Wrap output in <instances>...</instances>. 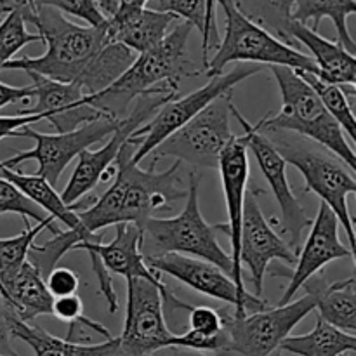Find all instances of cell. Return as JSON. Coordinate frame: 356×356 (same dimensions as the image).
Returning a JSON list of instances; mask_svg holds the SVG:
<instances>
[{"label": "cell", "mask_w": 356, "mask_h": 356, "mask_svg": "<svg viewBox=\"0 0 356 356\" xmlns=\"http://www.w3.org/2000/svg\"><path fill=\"white\" fill-rule=\"evenodd\" d=\"M191 28L184 21L177 23L155 47L138 54L110 87L86 96V103L110 120H122L138 97L153 92H177L181 80L193 75L186 54Z\"/></svg>", "instance_id": "6da1fadb"}, {"label": "cell", "mask_w": 356, "mask_h": 356, "mask_svg": "<svg viewBox=\"0 0 356 356\" xmlns=\"http://www.w3.org/2000/svg\"><path fill=\"white\" fill-rule=\"evenodd\" d=\"M16 7H19L24 21L37 28L47 49L37 58L23 56L10 59L2 70H21L56 82L76 83L94 56L108 44L106 21L101 26H80L51 7L37 9L31 3Z\"/></svg>", "instance_id": "7a4b0ae2"}, {"label": "cell", "mask_w": 356, "mask_h": 356, "mask_svg": "<svg viewBox=\"0 0 356 356\" xmlns=\"http://www.w3.org/2000/svg\"><path fill=\"white\" fill-rule=\"evenodd\" d=\"M282 94V108L275 117H263L256 125L259 132H294L343 160L356 172V153L341 125L325 110L315 90L287 66H270Z\"/></svg>", "instance_id": "3957f363"}, {"label": "cell", "mask_w": 356, "mask_h": 356, "mask_svg": "<svg viewBox=\"0 0 356 356\" xmlns=\"http://www.w3.org/2000/svg\"><path fill=\"white\" fill-rule=\"evenodd\" d=\"M186 205L183 212L174 218H152L141 226L143 257H159L165 254L195 256L202 261L214 264L219 270L232 277L233 263L229 254L219 245L216 228L209 225L200 212L198 202L197 172H190Z\"/></svg>", "instance_id": "277c9868"}, {"label": "cell", "mask_w": 356, "mask_h": 356, "mask_svg": "<svg viewBox=\"0 0 356 356\" xmlns=\"http://www.w3.org/2000/svg\"><path fill=\"white\" fill-rule=\"evenodd\" d=\"M266 132H273V138H266L280 153L284 162L294 165L302 174L306 191L318 195L322 204L336 214L355 254V222L348 207V197L356 193L355 172H351L346 163L334 153L309 139L287 138L277 131Z\"/></svg>", "instance_id": "5b68a950"}, {"label": "cell", "mask_w": 356, "mask_h": 356, "mask_svg": "<svg viewBox=\"0 0 356 356\" xmlns=\"http://www.w3.org/2000/svg\"><path fill=\"white\" fill-rule=\"evenodd\" d=\"M225 13V37L216 47V54L205 65V75H221L229 63L245 61L270 66H287L316 75V66L308 54L278 40L277 37L247 19L232 0H216Z\"/></svg>", "instance_id": "8992f818"}, {"label": "cell", "mask_w": 356, "mask_h": 356, "mask_svg": "<svg viewBox=\"0 0 356 356\" xmlns=\"http://www.w3.org/2000/svg\"><path fill=\"white\" fill-rule=\"evenodd\" d=\"M188 302L170 294L165 284L156 285L143 278L127 280V309L120 341L124 356H152L169 348L174 336L165 325L163 309H190Z\"/></svg>", "instance_id": "52a82bcc"}, {"label": "cell", "mask_w": 356, "mask_h": 356, "mask_svg": "<svg viewBox=\"0 0 356 356\" xmlns=\"http://www.w3.org/2000/svg\"><path fill=\"white\" fill-rule=\"evenodd\" d=\"M138 143L129 138L122 146L113 165L122 169L127 179L125 186L124 204L120 209V225L131 222L139 229L148 219L159 218L160 212L172 211V202L186 198L188 186H184L179 176V169L183 163L174 162L163 172H156V162L152 160L149 169H141L139 165L131 163Z\"/></svg>", "instance_id": "ba28073f"}, {"label": "cell", "mask_w": 356, "mask_h": 356, "mask_svg": "<svg viewBox=\"0 0 356 356\" xmlns=\"http://www.w3.org/2000/svg\"><path fill=\"white\" fill-rule=\"evenodd\" d=\"M259 72L261 65H238L232 72L211 76L209 83H205L200 89L193 90V92L186 94V96H176L170 101H167L153 115L152 122L143 124L131 136L138 143V148H136L134 155H132L131 163L139 165L160 143L165 141L176 131H179L191 118H195L200 111H204L209 104L214 103L216 99L222 97L225 94L233 92V87L236 83L250 79V76H254Z\"/></svg>", "instance_id": "9c48e42d"}, {"label": "cell", "mask_w": 356, "mask_h": 356, "mask_svg": "<svg viewBox=\"0 0 356 356\" xmlns=\"http://www.w3.org/2000/svg\"><path fill=\"white\" fill-rule=\"evenodd\" d=\"M232 94H225L216 99L179 131L160 143L149 153L153 160L159 162L162 156H172L177 162L191 165L193 170L218 169L222 149L235 138L229 127Z\"/></svg>", "instance_id": "30bf717a"}, {"label": "cell", "mask_w": 356, "mask_h": 356, "mask_svg": "<svg viewBox=\"0 0 356 356\" xmlns=\"http://www.w3.org/2000/svg\"><path fill=\"white\" fill-rule=\"evenodd\" d=\"M315 309V301L306 294L298 301L263 312L236 316L228 308H221L225 330L228 334V348L225 353L236 356H270L280 348L285 337Z\"/></svg>", "instance_id": "8fae6325"}, {"label": "cell", "mask_w": 356, "mask_h": 356, "mask_svg": "<svg viewBox=\"0 0 356 356\" xmlns=\"http://www.w3.org/2000/svg\"><path fill=\"white\" fill-rule=\"evenodd\" d=\"M177 92H153L138 97L134 108L129 110L120 120L117 131L108 138V143L99 149H86L79 155V163L73 170L68 184L63 190L61 198L66 205L75 204L82 197L89 195L99 183L111 179L115 176V160L120 153L122 146L138 131L152 115H155L167 101L176 97Z\"/></svg>", "instance_id": "7c38bea8"}, {"label": "cell", "mask_w": 356, "mask_h": 356, "mask_svg": "<svg viewBox=\"0 0 356 356\" xmlns=\"http://www.w3.org/2000/svg\"><path fill=\"white\" fill-rule=\"evenodd\" d=\"M118 125H120V120L101 118V120L89 122L82 127H76L75 131L58 132V134H44V132H37L30 127H23L21 136L33 139V148L26 149V152H17L16 155L3 160L2 163L7 169L14 170L19 163L35 160L38 163L37 176L47 181L51 186H56L61 174L65 172L73 159H76L86 149H90V146L96 143L110 138L117 131Z\"/></svg>", "instance_id": "4fadbf2b"}, {"label": "cell", "mask_w": 356, "mask_h": 356, "mask_svg": "<svg viewBox=\"0 0 356 356\" xmlns=\"http://www.w3.org/2000/svg\"><path fill=\"white\" fill-rule=\"evenodd\" d=\"M229 110H232L233 117L243 127L242 138L245 141L247 152H250L256 156L257 165H259L264 179L270 184L273 197L277 198V204L280 207V219L275 218L273 225L280 226L282 235H289V238H291L289 245H291V249L298 256L299 250H301V235L305 233L306 228L312 226L313 219L306 214L301 202L292 193V188L289 184L287 177V163L284 162L280 153L271 145L270 139L264 134H261L256 129V125L245 120L235 104L232 103Z\"/></svg>", "instance_id": "5bb4252c"}, {"label": "cell", "mask_w": 356, "mask_h": 356, "mask_svg": "<svg viewBox=\"0 0 356 356\" xmlns=\"http://www.w3.org/2000/svg\"><path fill=\"white\" fill-rule=\"evenodd\" d=\"M145 263L149 270L169 275L174 280L193 289L195 292L228 302L235 308L233 313L236 316H245L268 308L263 298L256 296L242 298L232 278L207 261L181 256V254H165L159 257H145Z\"/></svg>", "instance_id": "9a60e30c"}, {"label": "cell", "mask_w": 356, "mask_h": 356, "mask_svg": "<svg viewBox=\"0 0 356 356\" xmlns=\"http://www.w3.org/2000/svg\"><path fill=\"white\" fill-rule=\"evenodd\" d=\"M259 191H247L243 200L242 233H240V264L247 266L254 285V296L263 298L264 275L270 261L296 264L298 256L285 240L271 228L257 202Z\"/></svg>", "instance_id": "2e32d148"}, {"label": "cell", "mask_w": 356, "mask_h": 356, "mask_svg": "<svg viewBox=\"0 0 356 356\" xmlns=\"http://www.w3.org/2000/svg\"><path fill=\"white\" fill-rule=\"evenodd\" d=\"M219 176L222 181V191H225L226 211H228V222L216 225V232H222L229 236L232 243V282L235 284L236 291L242 298H250L243 284V268L240 264V233H242V216H243V200L247 193V181H249V155L243 138H233L222 149L219 156Z\"/></svg>", "instance_id": "e0dca14e"}, {"label": "cell", "mask_w": 356, "mask_h": 356, "mask_svg": "<svg viewBox=\"0 0 356 356\" xmlns=\"http://www.w3.org/2000/svg\"><path fill=\"white\" fill-rule=\"evenodd\" d=\"M31 79L35 106L24 108L17 115H40L58 132L75 131L89 122L106 118L86 103V94L79 83H65L28 73Z\"/></svg>", "instance_id": "ac0fdd59"}, {"label": "cell", "mask_w": 356, "mask_h": 356, "mask_svg": "<svg viewBox=\"0 0 356 356\" xmlns=\"http://www.w3.org/2000/svg\"><path fill=\"white\" fill-rule=\"evenodd\" d=\"M346 257L355 259V254L339 240V221L325 204H320L316 219L312 222V232L305 247L299 250L296 270L289 278L287 289L278 306L291 302L294 296L301 291L302 284L318 275L327 264L336 259H346Z\"/></svg>", "instance_id": "d6986e66"}, {"label": "cell", "mask_w": 356, "mask_h": 356, "mask_svg": "<svg viewBox=\"0 0 356 356\" xmlns=\"http://www.w3.org/2000/svg\"><path fill=\"white\" fill-rule=\"evenodd\" d=\"M139 243L141 229L131 222H122L115 226V238L110 243L80 242L73 247V250H83L89 257H99L108 273L124 277L125 280L143 278L152 284L162 285L160 273L146 266Z\"/></svg>", "instance_id": "ffe728a7"}, {"label": "cell", "mask_w": 356, "mask_h": 356, "mask_svg": "<svg viewBox=\"0 0 356 356\" xmlns=\"http://www.w3.org/2000/svg\"><path fill=\"white\" fill-rule=\"evenodd\" d=\"M292 42L296 45L302 44L312 56L316 66V75L337 86L355 87L356 86V59L343 45L320 37L318 31L292 21L289 30Z\"/></svg>", "instance_id": "44dd1931"}, {"label": "cell", "mask_w": 356, "mask_h": 356, "mask_svg": "<svg viewBox=\"0 0 356 356\" xmlns=\"http://www.w3.org/2000/svg\"><path fill=\"white\" fill-rule=\"evenodd\" d=\"M176 17L156 13L152 9H139L129 14H113L106 17L108 42L125 45L136 54L149 51L165 37Z\"/></svg>", "instance_id": "7402d4cb"}, {"label": "cell", "mask_w": 356, "mask_h": 356, "mask_svg": "<svg viewBox=\"0 0 356 356\" xmlns=\"http://www.w3.org/2000/svg\"><path fill=\"white\" fill-rule=\"evenodd\" d=\"M315 301V309L323 322L343 332L356 334V282L355 277L327 284L323 277H312L302 284Z\"/></svg>", "instance_id": "603a6c76"}, {"label": "cell", "mask_w": 356, "mask_h": 356, "mask_svg": "<svg viewBox=\"0 0 356 356\" xmlns=\"http://www.w3.org/2000/svg\"><path fill=\"white\" fill-rule=\"evenodd\" d=\"M10 336L26 343L35 356H124L118 337L94 344H75L63 337H56L33 323L16 318L10 325Z\"/></svg>", "instance_id": "cb8c5ba5"}, {"label": "cell", "mask_w": 356, "mask_h": 356, "mask_svg": "<svg viewBox=\"0 0 356 356\" xmlns=\"http://www.w3.org/2000/svg\"><path fill=\"white\" fill-rule=\"evenodd\" d=\"M2 287L21 322L31 323L37 316L52 315L54 298L49 294L40 271L28 259Z\"/></svg>", "instance_id": "d4e9b609"}, {"label": "cell", "mask_w": 356, "mask_h": 356, "mask_svg": "<svg viewBox=\"0 0 356 356\" xmlns=\"http://www.w3.org/2000/svg\"><path fill=\"white\" fill-rule=\"evenodd\" d=\"M0 177L9 181L10 184H14V186H16L24 197L30 198L38 209L49 212V216H52L54 219H59L68 229H76V232L83 233V235L94 236L82 228L79 214L73 211L72 205H66L65 202H63L61 195L54 190V186H51V184L45 179H42L40 176H37V174L30 176V174L16 172V170L3 167Z\"/></svg>", "instance_id": "484cf974"}, {"label": "cell", "mask_w": 356, "mask_h": 356, "mask_svg": "<svg viewBox=\"0 0 356 356\" xmlns=\"http://www.w3.org/2000/svg\"><path fill=\"white\" fill-rule=\"evenodd\" d=\"M356 14V0H298L292 9V21L318 31L323 17H329L337 31V44L355 54L356 44L348 28V17Z\"/></svg>", "instance_id": "4316f807"}, {"label": "cell", "mask_w": 356, "mask_h": 356, "mask_svg": "<svg viewBox=\"0 0 356 356\" xmlns=\"http://www.w3.org/2000/svg\"><path fill=\"white\" fill-rule=\"evenodd\" d=\"M278 350L298 356H341L356 353V337L316 316L315 329L312 332L285 337Z\"/></svg>", "instance_id": "83f0119b"}, {"label": "cell", "mask_w": 356, "mask_h": 356, "mask_svg": "<svg viewBox=\"0 0 356 356\" xmlns=\"http://www.w3.org/2000/svg\"><path fill=\"white\" fill-rule=\"evenodd\" d=\"M136 58L138 54L125 45L108 42L87 65L76 83L82 87L86 96H94L110 87L134 63Z\"/></svg>", "instance_id": "f1b7e54d"}, {"label": "cell", "mask_w": 356, "mask_h": 356, "mask_svg": "<svg viewBox=\"0 0 356 356\" xmlns=\"http://www.w3.org/2000/svg\"><path fill=\"white\" fill-rule=\"evenodd\" d=\"M232 2L247 19L259 24L284 44L298 49L289 35L292 24V9L298 0H232Z\"/></svg>", "instance_id": "f546056e"}, {"label": "cell", "mask_w": 356, "mask_h": 356, "mask_svg": "<svg viewBox=\"0 0 356 356\" xmlns=\"http://www.w3.org/2000/svg\"><path fill=\"white\" fill-rule=\"evenodd\" d=\"M298 75L312 87L316 92V96L320 97L322 104L325 106V110L332 115L334 120L341 125L344 132L350 136V141H356V122H355V113L351 103L355 99V87H346V86H337V83H330L327 80L320 79L318 75L309 72H301V70H296Z\"/></svg>", "instance_id": "4dcf8cb0"}, {"label": "cell", "mask_w": 356, "mask_h": 356, "mask_svg": "<svg viewBox=\"0 0 356 356\" xmlns=\"http://www.w3.org/2000/svg\"><path fill=\"white\" fill-rule=\"evenodd\" d=\"M47 228L54 229L52 216H47L44 221L37 222L35 226H26L21 235L0 238V284H6L23 266L24 261L28 259L31 245L35 243V238Z\"/></svg>", "instance_id": "1f68e13d"}, {"label": "cell", "mask_w": 356, "mask_h": 356, "mask_svg": "<svg viewBox=\"0 0 356 356\" xmlns=\"http://www.w3.org/2000/svg\"><path fill=\"white\" fill-rule=\"evenodd\" d=\"M31 42H42V37L28 31L19 7L10 6L9 10L0 17V70Z\"/></svg>", "instance_id": "d6a6232c"}, {"label": "cell", "mask_w": 356, "mask_h": 356, "mask_svg": "<svg viewBox=\"0 0 356 356\" xmlns=\"http://www.w3.org/2000/svg\"><path fill=\"white\" fill-rule=\"evenodd\" d=\"M10 6H24L31 3L33 7H51L59 13L72 14L87 23V26H101L106 21V16L101 13L96 0H9Z\"/></svg>", "instance_id": "836d02e7"}, {"label": "cell", "mask_w": 356, "mask_h": 356, "mask_svg": "<svg viewBox=\"0 0 356 356\" xmlns=\"http://www.w3.org/2000/svg\"><path fill=\"white\" fill-rule=\"evenodd\" d=\"M146 9L181 17L184 23L198 28L200 33L204 35L207 0H148Z\"/></svg>", "instance_id": "e575fe53"}, {"label": "cell", "mask_w": 356, "mask_h": 356, "mask_svg": "<svg viewBox=\"0 0 356 356\" xmlns=\"http://www.w3.org/2000/svg\"><path fill=\"white\" fill-rule=\"evenodd\" d=\"M19 214L24 225H30V219L37 222L44 221L42 209H38L28 197H24L14 184L0 177V214Z\"/></svg>", "instance_id": "d590c367"}, {"label": "cell", "mask_w": 356, "mask_h": 356, "mask_svg": "<svg viewBox=\"0 0 356 356\" xmlns=\"http://www.w3.org/2000/svg\"><path fill=\"white\" fill-rule=\"evenodd\" d=\"M188 330H193V332L207 337L225 334L221 309H214L211 306H193L190 309V329Z\"/></svg>", "instance_id": "8d00e7d4"}, {"label": "cell", "mask_w": 356, "mask_h": 356, "mask_svg": "<svg viewBox=\"0 0 356 356\" xmlns=\"http://www.w3.org/2000/svg\"><path fill=\"white\" fill-rule=\"evenodd\" d=\"M45 287L52 298H63V296L76 294L80 287V278L70 268H54L45 277Z\"/></svg>", "instance_id": "74e56055"}, {"label": "cell", "mask_w": 356, "mask_h": 356, "mask_svg": "<svg viewBox=\"0 0 356 356\" xmlns=\"http://www.w3.org/2000/svg\"><path fill=\"white\" fill-rule=\"evenodd\" d=\"M92 336L103 337L104 341L113 337L106 327L101 325V323L97 322H92V320L87 318V316L83 315L82 318H79L76 322L70 323L68 334H66L65 339L75 344H92Z\"/></svg>", "instance_id": "f35d334b"}, {"label": "cell", "mask_w": 356, "mask_h": 356, "mask_svg": "<svg viewBox=\"0 0 356 356\" xmlns=\"http://www.w3.org/2000/svg\"><path fill=\"white\" fill-rule=\"evenodd\" d=\"M17 318L16 312L9 305L6 298L0 294V356H17L13 348V336H10V325Z\"/></svg>", "instance_id": "ab89813d"}, {"label": "cell", "mask_w": 356, "mask_h": 356, "mask_svg": "<svg viewBox=\"0 0 356 356\" xmlns=\"http://www.w3.org/2000/svg\"><path fill=\"white\" fill-rule=\"evenodd\" d=\"M52 315L56 318L63 320V322H76L83 316V302L80 296H63V298H56L52 302Z\"/></svg>", "instance_id": "60d3db41"}, {"label": "cell", "mask_w": 356, "mask_h": 356, "mask_svg": "<svg viewBox=\"0 0 356 356\" xmlns=\"http://www.w3.org/2000/svg\"><path fill=\"white\" fill-rule=\"evenodd\" d=\"M44 118L40 115H9V117H0V141L6 138H23L21 129L30 127L31 124L42 122Z\"/></svg>", "instance_id": "b9f144b4"}, {"label": "cell", "mask_w": 356, "mask_h": 356, "mask_svg": "<svg viewBox=\"0 0 356 356\" xmlns=\"http://www.w3.org/2000/svg\"><path fill=\"white\" fill-rule=\"evenodd\" d=\"M216 0H207V13H205V28L202 35V49H204V66L209 63V51L218 47L219 33L218 21H216Z\"/></svg>", "instance_id": "7bdbcfd3"}, {"label": "cell", "mask_w": 356, "mask_h": 356, "mask_svg": "<svg viewBox=\"0 0 356 356\" xmlns=\"http://www.w3.org/2000/svg\"><path fill=\"white\" fill-rule=\"evenodd\" d=\"M31 97H33V89H31V86L16 87L0 82V108L7 106V104L19 103V101H28L31 99Z\"/></svg>", "instance_id": "ee69618b"}, {"label": "cell", "mask_w": 356, "mask_h": 356, "mask_svg": "<svg viewBox=\"0 0 356 356\" xmlns=\"http://www.w3.org/2000/svg\"><path fill=\"white\" fill-rule=\"evenodd\" d=\"M96 3L106 17H110L117 9V0H96Z\"/></svg>", "instance_id": "f6af8a7d"}, {"label": "cell", "mask_w": 356, "mask_h": 356, "mask_svg": "<svg viewBox=\"0 0 356 356\" xmlns=\"http://www.w3.org/2000/svg\"><path fill=\"white\" fill-rule=\"evenodd\" d=\"M167 356H207L205 353L193 350H183V348H165Z\"/></svg>", "instance_id": "bcb514c9"}, {"label": "cell", "mask_w": 356, "mask_h": 356, "mask_svg": "<svg viewBox=\"0 0 356 356\" xmlns=\"http://www.w3.org/2000/svg\"><path fill=\"white\" fill-rule=\"evenodd\" d=\"M9 7H10L9 0H0V17H2L7 10H9Z\"/></svg>", "instance_id": "7dc6e473"}, {"label": "cell", "mask_w": 356, "mask_h": 356, "mask_svg": "<svg viewBox=\"0 0 356 356\" xmlns=\"http://www.w3.org/2000/svg\"><path fill=\"white\" fill-rule=\"evenodd\" d=\"M152 356H167V353H165V350H160V351H156V353H153Z\"/></svg>", "instance_id": "c3c4849f"}, {"label": "cell", "mask_w": 356, "mask_h": 356, "mask_svg": "<svg viewBox=\"0 0 356 356\" xmlns=\"http://www.w3.org/2000/svg\"><path fill=\"white\" fill-rule=\"evenodd\" d=\"M270 356H282V351L280 350H277V351H273V353H271Z\"/></svg>", "instance_id": "681fc988"}, {"label": "cell", "mask_w": 356, "mask_h": 356, "mask_svg": "<svg viewBox=\"0 0 356 356\" xmlns=\"http://www.w3.org/2000/svg\"><path fill=\"white\" fill-rule=\"evenodd\" d=\"M341 356H355V353H344V355H341Z\"/></svg>", "instance_id": "f907efd6"}, {"label": "cell", "mask_w": 356, "mask_h": 356, "mask_svg": "<svg viewBox=\"0 0 356 356\" xmlns=\"http://www.w3.org/2000/svg\"><path fill=\"white\" fill-rule=\"evenodd\" d=\"M2 169H3V163L0 162V174H2Z\"/></svg>", "instance_id": "816d5d0a"}]
</instances>
